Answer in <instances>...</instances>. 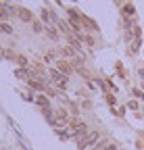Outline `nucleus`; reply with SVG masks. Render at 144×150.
I'll use <instances>...</instances> for the list:
<instances>
[{
	"label": "nucleus",
	"mask_w": 144,
	"mask_h": 150,
	"mask_svg": "<svg viewBox=\"0 0 144 150\" xmlns=\"http://www.w3.org/2000/svg\"><path fill=\"white\" fill-rule=\"evenodd\" d=\"M96 142H98V134H96V131H90V134H88V136L77 144V148H79V150H84V148H88V146H94Z\"/></svg>",
	"instance_id": "1"
},
{
	"label": "nucleus",
	"mask_w": 144,
	"mask_h": 150,
	"mask_svg": "<svg viewBox=\"0 0 144 150\" xmlns=\"http://www.w3.org/2000/svg\"><path fill=\"white\" fill-rule=\"evenodd\" d=\"M13 13H17V8L9 6V4H0V19H6V17H11Z\"/></svg>",
	"instance_id": "2"
},
{
	"label": "nucleus",
	"mask_w": 144,
	"mask_h": 150,
	"mask_svg": "<svg viewBox=\"0 0 144 150\" xmlns=\"http://www.w3.org/2000/svg\"><path fill=\"white\" fill-rule=\"evenodd\" d=\"M17 15H19V19H21V21H31V13H29L25 6L17 8Z\"/></svg>",
	"instance_id": "3"
},
{
	"label": "nucleus",
	"mask_w": 144,
	"mask_h": 150,
	"mask_svg": "<svg viewBox=\"0 0 144 150\" xmlns=\"http://www.w3.org/2000/svg\"><path fill=\"white\" fill-rule=\"evenodd\" d=\"M98 150H115V144L111 140H104V142L98 144Z\"/></svg>",
	"instance_id": "4"
},
{
	"label": "nucleus",
	"mask_w": 144,
	"mask_h": 150,
	"mask_svg": "<svg viewBox=\"0 0 144 150\" xmlns=\"http://www.w3.org/2000/svg\"><path fill=\"white\" fill-rule=\"evenodd\" d=\"M15 75H17L19 79H31L29 71H25V69H17V71H15Z\"/></svg>",
	"instance_id": "5"
},
{
	"label": "nucleus",
	"mask_w": 144,
	"mask_h": 150,
	"mask_svg": "<svg viewBox=\"0 0 144 150\" xmlns=\"http://www.w3.org/2000/svg\"><path fill=\"white\" fill-rule=\"evenodd\" d=\"M59 69H61L63 73H71V65H67L65 61H59Z\"/></svg>",
	"instance_id": "6"
},
{
	"label": "nucleus",
	"mask_w": 144,
	"mask_h": 150,
	"mask_svg": "<svg viewBox=\"0 0 144 150\" xmlns=\"http://www.w3.org/2000/svg\"><path fill=\"white\" fill-rule=\"evenodd\" d=\"M123 15H125V17H132V15H134V6H132V4H125V6H123Z\"/></svg>",
	"instance_id": "7"
},
{
	"label": "nucleus",
	"mask_w": 144,
	"mask_h": 150,
	"mask_svg": "<svg viewBox=\"0 0 144 150\" xmlns=\"http://www.w3.org/2000/svg\"><path fill=\"white\" fill-rule=\"evenodd\" d=\"M0 31H2V33H11V31H13V27H11L9 23H0Z\"/></svg>",
	"instance_id": "8"
},
{
	"label": "nucleus",
	"mask_w": 144,
	"mask_h": 150,
	"mask_svg": "<svg viewBox=\"0 0 144 150\" xmlns=\"http://www.w3.org/2000/svg\"><path fill=\"white\" fill-rule=\"evenodd\" d=\"M140 44H142V40H140V38H136V40H134V42H132V50H134V52H136V50H138V48H140Z\"/></svg>",
	"instance_id": "9"
},
{
	"label": "nucleus",
	"mask_w": 144,
	"mask_h": 150,
	"mask_svg": "<svg viewBox=\"0 0 144 150\" xmlns=\"http://www.w3.org/2000/svg\"><path fill=\"white\" fill-rule=\"evenodd\" d=\"M38 104H40V106H44V108H48V100H46L44 96H38Z\"/></svg>",
	"instance_id": "10"
},
{
	"label": "nucleus",
	"mask_w": 144,
	"mask_h": 150,
	"mask_svg": "<svg viewBox=\"0 0 144 150\" xmlns=\"http://www.w3.org/2000/svg\"><path fill=\"white\" fill-rule=\"evenodd\" d=\"M63 54H67V56H73L75 52H73V48H63Z\"/></svg>",
	"instance_id": "11"
},
{
	"label": "nucleus",
	"mask_w": 144,
	"mask_h": 150,
	"mask_svg": "<svg viewBox=\"0 0 144 150\" xmlns=\"http://www.w3.org/2000/svg\"><path fill=\"white\" fill-rule=\"evenodd\" d=\"M42 19H44V21H50V15H48V11H42Z\"/></svg>",
	"instance_id": "12"
},
{
	"label": "nucleus",
	"mask_w": 144,
	"mask_h": 150,
	"mask_svg": "<svg viewBox=\"0 0 144 150\" xmlns=\"http://www.w3.org/2000/svg\"><path fill=\"white\" fill-rule=\"evenodd\" d=\"M134 35H136V38H140V35H142V31H140V27H136V25H134Z\"/></svg>",
	"instance_id": "13"
},
{
	"label": "nucleus",
	"mask_w": 144,
	"mask_h": 150,
	"mask_svg": "<svg viewBox=\"0 0 144 150\" xmlns=\"http://www.w3.org/2000/svg\"><path fill=\"white\" fill-rule=\"evenodd\" d=\"M33 31L40 33V31H42V25H40V23H33Z\"/></svg>",
	"instance_id": "14"
},
{
	"label": "nucleus",
	"mask_w": 144,
	"mask_h": 150,
	"mask_svg": "<svg viewBox=\"0 0 144 150\" xmlns=\"http://www.w3.org/2000/svg\"><path fill=\"white\" fill-rule=\"evenodd\" d=\"M84 42H86V44H94V40H92L90 35H86V38H84Z\"/></svg>",
	"instance_id": "15"
},
{
	"label": "nucleus",
	"mask_w": 144,
	"mask_h": 150,
	"mask_svg": "<svg viewBox=\"0 0 144 150\" xmlns=\"http://www.w3.org/2000/svg\"><path fill=\"white\" fill-rule=\"evenodd\" d=\"M117 2H119V0H117Z\"/></svg>",
	"instance_id": "16"
}]
</instances>
